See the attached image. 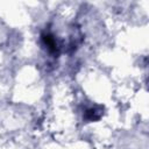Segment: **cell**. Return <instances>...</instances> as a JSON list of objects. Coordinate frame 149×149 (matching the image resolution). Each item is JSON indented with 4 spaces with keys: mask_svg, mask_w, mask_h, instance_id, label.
I'll list each match as a JSON object with an SVG mask.
<instances>
[{
    "mask_svg": "<svg viewBox=\"0 0 149 149\" xmlns=\"http://www.w3.org/2000/svg\"><path fill=\"white\" fill-rule=\"evenodd\" d=\"M42 38H43V42H44V44L51 50V51H55L56 50V41H55V38L51 36V35H49V34H44V35H42Z\"/></svg>",
    "mask_w": 149,
    "mask_h": 149,
    "instance_id": "6da1fadb",
    "label": "cell"
}]
</instances>
